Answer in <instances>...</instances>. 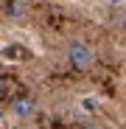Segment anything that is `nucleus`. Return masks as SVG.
<instances>
[{
    "instance_id": "1",
    "label": "nucleus",
    "mask_w": 126,
    "mask_h": 129,
    "mask_svg": "<svg viewBox=\"0 0 126 129\" xmlns=\"http://www.w3.org/2000/svg\"><path fill=\"white\" fill-rule=\"evenodd\" d=\"M65 53H67V62H70V68H73V70H90L93 64H95V59H98L95 51L87 45V42H78V39L70 42Z\"/></svg>"
},
{
    "instance_id": "2",
    "label": "nucleus",
    "mask_w": 126,
    "mask_h": 129,
    "mask_svg": "<svg viewBox=\"0 0 126 129\" xmlns=\"http://www.w3.org/2000/svg\"><path fill=\"white\" fill-rule=\"evenodd\" d=\"M36 98L34 95H17L14 101H11V112L17 115V118H23V121H28V118H34L36 115Z\"/></svg>"
},
{
    "instance_id": "3",
    "label": "nucleus",
    "mask_w": 126,
    "mask_h": 129,
    "mask_svg": "<svg viewBox=\"0 0 126 129\" xmlns=\"http://www.w3.org/2000/svg\"><path fill=\"white\" fill-rule=\"evenodd\" d=\"M6 11H9V17H14V20H23V17L28 14V0H9Z\"/></svg>"
},
{
    "instance_id": "4",
    "label": "nucleus",
    "mask_w": 126,
    "mask_h": 129,
    "mask_svg": "<svg viewBox=\"0 0 126 129\" xmlns=\"http://www.w3.org/2000/svg\"><path fill=\"white\" fill-rule=\"evenodd\" d=\"M6 90H9V76H6V73H0V95H3Z\"/></svg>"
},
{
    "instance_id": "5",
    "label": "nucleus",
    "mask_w": 126,
    "mask_h": 129,
    "mask_svg": "<svg viewBox=\"0 0 126 129\" xmlns=\"http://www.w3.org/2000/svg\"><path fill=\"white\" fill-rule=\"evenodd\" d=\"M87 129H98V126H87Z\"/></svg>"
}]
</instances>
